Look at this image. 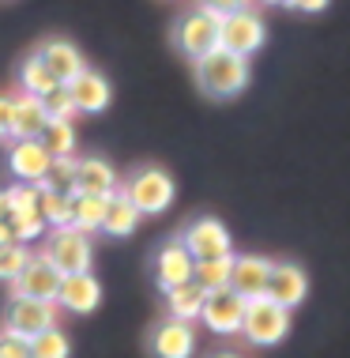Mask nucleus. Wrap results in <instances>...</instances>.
Returning <instances> with one entry per match:
<instances>
[{
	"label": "nucleus",
	"mask_w": 350,
	"mask_h": 358,
	"mask_svg": "<svg viewBox=\"0 0 350 358\" xmlns=\"http://www.w3.org/2000/svg\"><path fill=\"white\" fill-rule=\"evenodd\" d=\"M192 72H196V83L207 99H238L241 91L249 87V57H238V53H226V50H211L192 61Z\"/></svg>",
	"instance_id": "nucleus-1"
},
{
	"label": "nucleus",
	"mask_w": 350,
	"mask_h": 358,
	"mask_svg": "<svg viewBox=\"0 0 350 358\" xmlns=\"http://www.w3.org/2000/svg\"><path fill=\"white\" fill-rule=\"evenodd\" d=\"M121 192L129 204L140 211V215H162V211H170L173 196H177V181L170 178V170L154 166V162H147V166L132 170L129 181H121Z\"/></svg>",
	"instance_id": "nucleus-2"
},
{
	"label": "nucleus",
	"mask_w": 350,
	"mask_h": 358,
	"mask_svg": "<svg viewBox=\"0 0 350 358\" xmlns=\"http://www.w3.org/2000/svg\"><path fill=\"white\" fill-rule=\"evenodd\" d=\"M241 336L252 347H279L290 336V309H283L271 298H252L245 302V321H241Z\"/></svg>",
	"instance_id": "nucleus-3"
},
{
	"label": "nucleus",
	"mask_w": 350,
	"mask_h": 358,
	"mask_svg": "<svg viewBox=\"0 0 350 358\" xmlns=\"http://www.w3.org/2000/svg\"><path fill=\"white\" fill-rule=\"evenodd\" d=\"M50 264L57 268L61 275H72V272H91V260H94V249H91V234L75 227H57L50 241L42 245V253Z\"/></svg>",
	"instance_id": "nucleus-4"
},
{
	"label": "nucleus",
	"mask_w": 350,
	"mask_h": 358,
	"mask_svg": "<svg viewBox=\"0 0 350 358\" xmlns=\"http://www.w3.org/2000/svg\"><path fill=\"white\" fill-rule=\"evenodd\" d=\"M264 42H268V27L252 8H241V12H230L219 19V50L238 53V57H252Z\"/></svg>",
	"instance_id": "nucleus-5"
},
{
	"label": "nucleus",
	"mask_w": 350,
	"mask_h": 358,
	"mask_svg": "<svg viewBox=\"0 0 350 358\" xmlns=\"http://www.w3.org/2000/svg\"><path fill=\"white\" fill-rule=\"evenodd\" d=\"M219 19L215 12H207V8H192L189 15H181L177 31H173V45L189 57V61H196V57L211 53L219 45Z\"/></svg>",
	"instance_id": "nucleus-6"
},
{
	"label": "nucleus",
	"mask_w": 350,
	"mask_h": 358,
	"mask_svg": "<svg viewBox=\"0 0 350 358\" xmlns=\"http://www.w3.org/2000/svg\"><path fill=\"white\" fill-rule=\"evenodd\" d=\"M181 245L189 249L192 260H215V257H233V238L226 230V222H219L215 215L192 219L181 234Z\"/></svg>",
	"instance_id": "nucleus-7"
},
{
	"label": "nucleus",
	"mask_w": 350,
	"mask_h": 358,
	"mask_svg": "<svg viewBox=\"0 0 350 358\" xmlns=\"http://www.w3.org/2000/svg\"><path fill=\"white\" fill-rule=\"evenodd\" d=\"M57 309H68L75 317H87L94 313L102 302V283L94 272H72V275H61V287H57Z\"/></svg>",
	"instance_id": "nucleus-8"
},
{
	"label": "nucleus",
	"mask_w": 350,
	"mask_h": 358,
	"mask_svg": "<svg viewBox=\"0 0 350 358\" xmlns=\"http://www.w3.org/2000/svg\"><path fill=\"white\" fill-rule=\"evenodd\" d=\"M200 321L215 336H241V321H245V298H238L233 290H215L203 298Z\"/></svg>",
	"instance_id": "nucleus-9"
},
{
	"label": "nucleus",
	"mask_w": 350,
	"mask_h": 358,
	"mask_svg": "<svg viewBox=\"0 0 350 358\" xmlns=\"http://www.w3.org/2000/svg\"><path fill=\"white\" fill-rule=\"evenodd\" d=\"M309 294V275L305 268L294 260H271V275H268V298L279 302L283 309H298Z\"/></svg>",
	"instance_id": "nucleus-10"
},
{
	"label": "nucleus",
	"mask_w": 350,
	"mask_h": 358,
	"mask_svg": "<svg viewBox=\"0 0 350 358\" xmlns=\"http://www.w3.org/2000/svg\"><path fill=\"white\" fill-rule=\"evenodd\" d=\"M57 287H61V272L45 257H31L27 268L12 279V298H34V302H53Z\"/></svg>",
	"instance_id": "nucleus-11"
},
{
	"label": "nucleus",
	"mask_w": 350,
	"mask_h": 358,
	"mask_svg": "<svg viewBox=\"0 0 350 358\" xmlns=\"http://www.w3.org/2000/svg\"><path fill=\"white\" fill-rule=\"evenodd\" d=\"M268 275H271V260L268 257L241 253V257H233V264H230V290L238 298H245V302L264 298L268 294Z\"/></svg>",
	"instance_id": "nucleus-12"
},
{
	"label": "nucleus",
	"mask_w": 350,
	"mask_h": 358,
	"mask_svg": "<svg viewBox=\"0 0 350 358\" xmlns=\"http://www.w3.org/2000/svg\"><path fill=\"white\" fill-rule=\"evenodd\" d=\"M57 302H34V298H12V306H8V332L23 336V340H31V336L45 332V328L57 324Z\"/></svg>",
	"instance_id": "nucleus-13"
},
{
	"label": "nucleus",
	"mask_w": 350,
	"mask_h": 358,
	"mask_svg": "<svg viewBox=\"0 0 350 358\" xmlns=\"http://www.w3.org/2000/svg\"><path fill=\"white\" fill-rule=\"evenodd\" d=\"M147 347L154 358H192V351H196V332H192L189 321L166 317V321H159L151 328Z\"/></svg>",
	"instance_id": "nucleus-14"
},
{
	"label": "nucleus",
	"mask_w": 350,
	"mask_h": 358,
	"mask_svg": "<svg viewBox=\"0 0 350 358\" xmlns=\"http://www.w3.org/2000/svg\"><path fill=\"white\" fill-rule=\"evenodd\" d=\"M121 189L113 162L99 159V155H87L75 159V178H72V192H87V196H113Z\"/></svg>",
	"instance_id": "nucleus-15"
},
{
	"label": "nucleus",
	"mask_w": 350,
	"mask_h": 358,
	"mask_svg": "<svg viewBox=\"0 0 350 358\" xmlns=\"http://www.w3.org/2000/svg\"><path fill=\"white\" fill-rule=\"evenodd\" d=\"M50 162L53 155L38 140H12V148H8V173L27 181V185H38L45 178V170H50Z\"/></svg>",
	"instance_id": "nucleus-16"
},
{
	"label": "nucleus",
	"mask_w": 350,
	"mask_h": 358,
	"mask_svg": "<svg viewBox=\"0 0 350 358\" xmlns=\"http://www.w3.org/2000/svg\"><path fill=\"white\" fill-rule=\"evenodd\" d=\"M64 87H68V94H72V102H75V113H102V110H110V102H113L110 80H105L102 72H94V69H83L72 83H64Z\"/></svg>",
	"instance_id": "nucleus-17"
},
{
	"label": "nucleus",
	"mask_w": 350,
	"mask_h": 358,
	"mask_svg": "<svg viewBox=\"0 0 350 358\" xmlns=\"http://www.w3.org/2000/svg\"><path fill=\"white\" fill-rule=\"evenodd\" d=\"M38 57H42V64L53 72L57 83H72L75 76L87 69L83 53L75 50V42H68V38H45V42L38 45Z\"/></svg>",
	"instance_id": "nucleus-18"
},
{
	"label": "nucleus",
	"mask_w": 350,
	"mask_h": 358,
	"mask_svg": "<svg viewBox=\"0 0 350 358\" xmlns=\"http://www.w3.org/2000/svg\"><path fill=\"white\" fill-rule=\"evenodd\" d=\"M192 264H196V260L189 257V249H184L181 241L162 245L159 257H154V283H159V290L189 283V279H192Z\"/></svg>",
	"instance_id": "nucleus-19"
},
{
	"label": "nucleus",
	"mask_w": 350,
	"mask_h": 358,
	"mask_svg": "<svg viewBox=\"0 0 350 358\" xmlns=\"http://www.w3.org/2000/svg\"><path fill=\"white\" fill-rule=\"evenodd\" d=\"M45 110H42V99L34 94H19L12 99V129H8V140H38L45 129Z\"/></svg>",
	"instance_id": "nucleus-20"
},
{
	"label": "nucleus",
	"mask_w": 350,
	"mask_h": 358,
	"mask_svg": "<svg viewBox=\"0 0 350 358\" xmlns=\"http://www.w3.org/2000/svg\"><path fill=\"white\" fill-rule=\"evenodd\" d=\"M166 294V317H173V321H200V309H203V290L192 283H181V287H170V290H162Z\"/></svg>",
	"instance_id": "nucleus-21"
},
{
	"label": "nucleus",
	"mask_w": 350,
	"mask_h": 358,
	"mask_svg": "<svg viewBox=\"0 0 350 358\" xmlns=\"http://www.w3.org/2000/svg\"><path fill=\"white\" fill-rule=\"evenodd\" d=\"M140 211H136L129 200L121 196V192H113V196H105V219H102V234L110 238H129L136 234V227H140Z\"/></svg>",
	"instance_id": "nucleus-22"
},
{
	"label": "nucleus",
	"mask_w": 350,
	"mask_h": 358,
	"mask_svg": "<svg viewBox=\"0 0 350 358\" xmlns=\"http://www.w3.org/2000/svg\"><path fill=\"white\" fill-rule=\"evenodd\" d=\"M230 264L233 257H215V260H196L192 264V283H196L203 294H215V290L230 287Z\"/></svg>",
	"instance_id": "nucleus-23"
},
{
	"label": "nucleus",
	"mask_w": 350,
	"mask_h": 358,
	"mask_svg": "<svg viewBox=\"0 0 350 358\" xmlns=\"http://www.w3.org/2000/svg\"><path fill=\"white\" fill-rule=\"evenodd\" d=\"M105 219V196H87V192H72V227L83 234L102 230Z\"/></svg>",
	"instance_id": "nucleus-24"
},
{
	"label": "nucleus",
	"mask_w": 350,
	"mask_h": 358,
	"mask_svg": "<svg viewBox=\"0 0 350 358\" xmlns=\"http://www.w3.org/2000/svg\"><path fill=\"white\" fill-rule=\"evenodd\" d=\"M38 215L45 219V227H72V196L53 189H38Z\"/></svg>",
	"instance_id": "nucleus-25"
},
{
	"label": "nucleus",
	"mask_w": 350,
	"mask_h": 358,
	"mask_svg": "<svg viewBox=\"0 0 350 358\" xmlns=\"http://www.w3.org/2000/svg\"><path fill=\"white\" fill-rule=\"evenodd\" d=\"M19 87H23V94H34V99H45V94L57 87L53 72L42 64V57H38V53L23 61V69H19Z\"/></svg>",
	"instance_id": "nucleus-26"
},
{
	"label": "nucleus",
	"mask_w": 350,
	"mask_h": 358,
	"mask_svg": "<svg viewBox=\"0 0 350 358\" xmlns=\"http://www.w3.org/2000/svg\"><path fill=\"white\" fill-rule=\"evenodd\" d=\"M45 151L53 155V159H64V155H75V129L72 121H45L42 136H38Z\"/></svg>",
	"instance_id": "nucleus-27"
},
{
	"label": "nucleus",
	"mask_w": 350,
	"mask_h": 358,
	"mask_svg": "<svg viewBox=\"0 0 350 358\" xmlns=\"http://www.w3.org/2000/svg\"><path fill=\"white\" fill-rule=\"evenodd\" d=\"M31 358H68L72 355V343H68V336L61 332V328H45V332L31 336Z\"/></svg>",
	"instance_id": "nucleus-28"
},
{
	"label": "nucleus",
	"mask_w": 350,
	"mask_h": 358,
	"mask_svg": "<svg viewBox=\"0 0 350 358\" xmlns=\"http://www.w3.org/2000/svg\"><path fill=\"white\" fill-rule=\"evenodd\" d=\"M72 178H75V155H64V159H53L45 178L38 181V189H53V192H68L72 196Z\"/></svg>",
	"instance_id": "nucleus-29"
},
{
	"label": "nucleus",
	"mask_w": 350,
	"mask_h": 358,
	"mask_svg": "<svg viewBox=\"0 0 350 358\" xmlns=\"http://www.w3.org/2000/svg\"><path fill=\"white\" fill-rule=\"evenodd\" d=\"M8 222L15 230V241H38L45 234V219L38 215V208H23V211H8Z\"/></svg>",
	"instance_id": "nucleus-30"
},
{
	"label": "nucleus",
	"mask_w": 350,
	"mask_h": 358,
	"mask_svg": "<svg viewBox=\"0 0 350 358\" xmlns=\"http://www.w3.org/2000/svg\"><path fill=\"white\" fill-rule=\"evenodd\" d=\"M42 110H45V117H50V121H72L75 117V102H72V94H68L64 83H57L53 91L45 94Z\"/></svg>",
	"instance_id": "nucleus-31"
},
{
	"label": "nucleus",
	"mask_w": 350,
	"mask_h": 358,
	"mask_svg": "<svg viewBox=\"0 0 350 358\" xmlns=\"http://www.w3.org/2000/svg\"><path fill=\"white\" fill-rule=\"evenodd\" d=\"M27 260H31V249H27L23 241L0 249V283H12V279L27 268Z\"/></svg>",
	"instance_id": "nucleus-32"
},
{
	"label": "nucleus",
	"mask_w": 350,
	"mask_h": 358,
	"mask_svg": "<svg viewBox=\"0 0 350 358\" xmlns=\"http://www.w3.org/2000/svg\"><path fill=\"white\" fill-rule=\"evenodd\" d=\"M0 358H31V343L15 332H0Z\"/></svg>",
	"instance_id": "nucleus-33"
},
{
	"label": "nucleus",
	"mask_w": 350,
	"mask_h": 358,
	"mask_svg": "<svg viewBox=\"0 0 350 358\" xmlns=\"http://www.w3.org/2000/svg\"><path fill=\"white\" fill-rule=\"evenodd\" d=\"M196 8H207L215 15H230V12H241V8H252V0H196Z\"/></svg>",
	"instance_id": "nucleus-34"
},
{
	"label": "nucleus",
	"mask_w": 350,
	"mask_h": 358,
	"mask_svg": "<svg viewBox=\"0 0 350 358\" xmlns=\"http://www.w3.org/2000/svg\"><path fill=\"white\" fill-rule=\"evenodd\" d=\"M332 0H286L283 8H294V12H305V15H320Z\"/></svg>",
	"instance_id": "nucleus-35"
},
{
	"label": "nucleus",
	"mask_w": 350,
	"mask_h": 358,
	"mask_svg": "<svg viewBox=\"0 0 350 358\" xmlns=\"http://www.w3.org/2000/svg\"><path fill=\"white\" fill-rule=\"evenodd\" d=\"M8 129H12V99L0 94V140H8Z\"/></svg>",
	"instance_id": "nucleus-36"
},
{
	"label": "nucleus",
	"mask_w": 350,
	"mask_h": 358,
	"mask_svg": "<svg viewBox=\"0 0 350 358\" xmlns=\"http://www.w3.org/2000/svg\"><path fill=\"white\" fill-rule=\"evenodd\" d=\"M4 245H15V230H12V222L8 219H0V249Z\"/></svg>",
	"instance_id": "nucleus-37"
},
{
	"label": "nucleus",
	"mask_w": 350,
	"mask_h": 358,
	"mask_svg": "<svg viewBox=\"0 0 350 358\" xmlns=\"http://www.w3.org/2000/svg\"><path fill=\"white\" fill-rule=\"evenodd\" d=\"M0 219H8V192L0 189Z\"/></svg>",
	"instance_id": "nucleus-38"
},
{
	"label": "nucleus",
	"mask_w": 350,
	"mask_h": 358,
	"mask_svg": "<svg viewBox=\"0 0 350 358\" xmlns=\"http://www.w3.org/2000/svg\"><path fill=\"white\" fill-rule=\"evenodd\" d=\"M260 4H286V0H260Z\"/></svg>",
	"instance_id": "nucleus-39"
},
{
	"label": "nucleus",
	"mask_w": 350,
	"mask_h": 358,
	"mask_svg": "<svg viewBox=\"0 0 350 358\" xmlns=\"http://www.w3.org/2000/svg\"><path fill=\"white\" fill-rule=\"evenodd\" d=\"M215 358H238V355H215Z\"/></svg>",
	"instance_id": "nucleus-40"
}]
</instances>
